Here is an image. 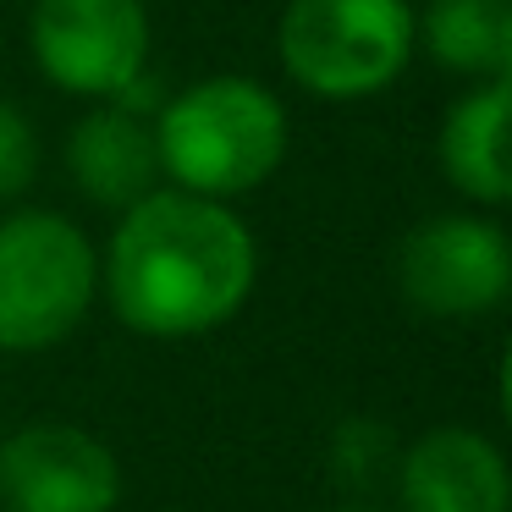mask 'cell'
I'll use <instances>...</instances> for the list:
<instances>
[{
    "label": "cell",
    "mask_w": 512,
    "mask_h": 512,
    "mask_svg": "<svg viewBox=\"0 0 512 512\" xmlns=\"http://www.w3.org/2000/svg\"><path fill=\"white\" fill-rule=\"evenodd\" d=\"M105 292L144 336L215 331L254 292V237L226 204L155 188L116 226Z\"/></svg>",
    "instance_id": "6da1fadb"
},
{
    "label": "cell",
    "mask_w": 512,
    "mask_h": 512,
    "mask_svg": "<svg viewBox=\"0 0 512 512\" xmlns=\"http://www.w3.org/2000/svg\"><path fill=\"white\" fill-rule=\"evenodd\" d=\"M160 171L199 199L248 193L287 155V111L276 94L248 78H210L160 111L155 122Z\"/></svg>",
    "instance_id": "7a4b0ae2"
},
{
    "label": "cell",
    "mask_w": 512,
    "mask_h": 512,
    "mask_svg": "<svg viewBox=\"0 0 512 512\" xmlns=\"http://www.w3.org/2000/svg\"><path fill=\"white\" fill-rule=\"evenodd\" d=\"M413 39L408 0H292L281 17V61L320 100L380 94L408 67Z\"/></svg>",
    "instance_id": "3957f363"
},
{
    "label": "cell",
    "mask_w": 512,
    "mask_h": 512,
    "mask_svg": "<svg viewBox=\"0 0 512 512\" xmlns=\"http://www.w3.org/2000/svg\"><path fill=\"white\" fill-rule=\"evenodd\" d=\"M94 248L67 215L28 210L0 221V347L39 353L72 336L94 303Z\"/></svg>",
    "instance_id": "277c9868"
},
{
    "label": "cell",
    "mask_w": 512,
    "mask_h": 512,
    "mask_svg": "<svg viewBox=\"0 0 512 512\" xmlns=\"http://www.w3.org/2000/svg\"><path fill=\"white\" fill-rule=\"evenodd\" d=\"M28 34L45 78L94 100H116L149 61L144 0H39Z\"/></svg>",
    "instance_id": "5b68a950"
},
{
    "label": "cell",
    "mask_w": 512,
    "mask_h": 512,
    "mask_svg": "<svg viewBox=\"0 0 512 512\" xmlns=\"http://www.w3.org/2000/svg\"><path fill=\"white\" fill-rule=\"evenodd\" d=\"M397 276L413 309L463 320V314H485L507 298L512 254L501 226L474 221V215H441L402 243Z\"/></svg>",
    "instance_id": "8992f818"
},
{
    "label": "cell",
    "mask_w": 512,
    "mask_h": 512,
    "mask_svg": "<svg viewBox=\"0 0 512 512\" xmlns=\"http://www.w3.org/2000/svg\"><path fill=\"white\" fill-rule=\"evenodd\" d=\"M116 457L72 424H34L0 446V501L12 512H111Z\"/></svg>",
    "instance_id": "52a82bcc"
},
{
    "label": "cell",
    "mask_w": 512,
    "mask_h": 512,
    "mask_svg": "<svg viewBox=\"0 0 512 512\" xmlns=\"http://www.w3.org/2000/svg\"><path fill=\"white\" fill-rule=\"evenodd\" d=\"M408 512H507V463L474 430H435L402 463Z\"/></svg>",
    "instance_id": "ba28073f"
},
{
    "label": "cell",
    "mask_w": 512,
    "mask_h": 512,
    "mask_svg": "<svg viewBox=\"0 0 512 512\" xmlns=\"http://www.w3.org/2000/svg\"><path fill=\"white\" fill-rule=\"evenodd\" d=\"M67 166L78 177V188L105 210H133L138 199H149L160 182V149H155V127L144 116L122 111H94L78 122L67 144Z\"/></svg>",
    "instance_id": "9c48e42d"
},
{
    "label": "cell",
    "mask_w": 512,
    "mask_h": 512,
    "mask_svg": "<svg viewBox=\"0 0 512 512\" xmlns=\"http://www.w3.org/2000/svg\"><path fill=\"white\" fill-rule=\"evenodd\" d=\"M441 166L452 188H463L479 204H507L512 199V171H507V78H490L468 100L452 105L441 127Z\"/></svg>",
    "instance_id": "30bf717a"
},
{
    "label": "cell",
    "mask_w": 512,
    "mask_h": 512,
    "mask_svg": "<svg viewBox=\"0 0 512 512\" xmlns=\"http://www.w3.org/2000/svg\"><path fill=\"white\" fill-rule=\"evenodd\" d=\"M424 45L441 67L468 78H507L512 67V0H430Z\"/></svg>",
    "instance_id": "8fae6325"
},
{
    "label": "cell",
    "mask_w": 512,
    "mask_h": 512,
    "mask_svg": "<svg viewBox=\"0 0 512 512\" xmlns=\"http://www.w3.org/2000/svg\"><path fill=\"white\" fill-rule=\"evenodd\" d=\"M34 166H39L34 127H28V116L0 94V199H17V193L34 182Z\"/></svg>",
    "instance_id": "7c38bea8"
}]
</instances>
